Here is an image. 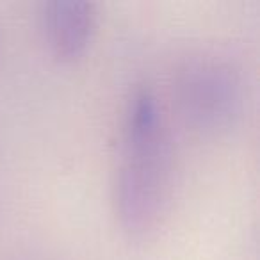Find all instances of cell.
<instances>
[{
	"label": "cell",
	"mask_w": 260,
	"mask_h": 260,
	"mask_svg": "<svg viewBox=\"0 0 260 260\" xmlns=\"http://www.w3.org/2000/svg\"><path fill=\"white\" fill-rule=\"evenodd\" d=\"M178 102L192 126L217 134L235 125L244 105V82L230 61L202 55L178 75Z\"/></svg>",
	"instance_id": "2"
},
{
	"label": "cell",
	"mask_w": 260,
	"mask_h": 260,
	"mask_svg": "<svg viewBox=\"0 0 260 260\" xmlns=\"http://www.w3.org/2000/svg\"><path fill=\"white\" fill-rule=\"evenodd\" d=\"M171 189V141L157 96L138 89L126 102L116 155L112 203L123 232L145 239L160 224Z\"/></svg>",
	"instance_id": "1"
},
{
	"label": "cell",
	"mask_w": 260,
	"mask_h": 260,
	"mask_svg": "<svg viewBox=\"0 0 260 260\" xmlns=\"http://www.w3.org/2000/svg\"><path fill=\"white\" fill-rule=\"evenodd\" d=\"M96 23V8L86 0H45L38 6L43 43L59 61H75L86 54Z\"/></svg>",
	"instance_id": "3"
}]
</instances>
